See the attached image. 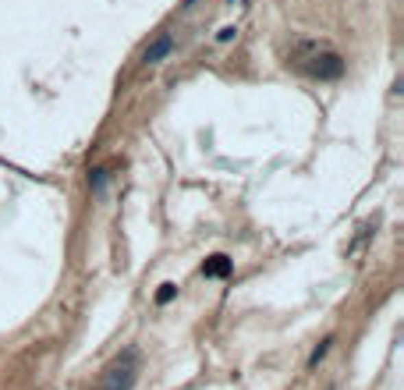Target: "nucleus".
I'll use <instances>...</instances> for the list:
<instances>
[{"label": "nucleus", "mask_w": 404, "mask_h": 390, "mask_svg": "<svg viewBox=\"0 0 404 390\" xmlns=\"http://www.w3.org/2000/svg\"><path fill=\"white\" fill-rule=\"evenodd\" d=\"M302 71H309L319 82H337L344 75V57L337 50L323 47V43H298V60H294Z\"/></svg>", "instance_id": "1"}, {"label": "nucleus", "mask_w": 404, "mask_h": 390, "mask_svg": "<svg viewBox=\"0 0 404 390\" xmlns=\"http://www.w3.org/2000/svg\"><path fill=\"white\" fill-rule=\"evenodd\" d=\"M142 373V352L139 348H124V352L103 369V390H132Z\"/></svg>", "instance_id": "2"}, {"label": "nucleus", "mask_w": 404, "mask_h": 390, "mask_svg": "<svg viewBox=\"0 0 404 390\" xmlns=\"http://www.w3.org/2000/svg\"><path fill=\"white\" fill-rule=\"evenodd\" d=\"M170 53H174V36H170V32H160V36L153 39V43L145 47L142 64H149V68H153V64H163V60H167Z\"/></svg>", "instance_id": "3"}, {"label": "nucleus", "mask_w": 404, "mask_h": 390, "mask_svg": "<svg viewBox=\"0 0 404 390\" xmlns=\"http://www.w3.org/2000/svg\"><path fill=\"white\" fill-rule=\"evenodd\" d=\"M202 273H206V277H227V273H230V259H227V256H209V259L202 263Z\"/></svg>", "instance_id": "4"}, {"label": "nucleus", "mask_w": 404, "mask_h": 390, "mask_svg": "<svg viewBox=\"0 0 404 390\" xmlns=\"http://www.w3.org/2000/svg\"><path fill=\"white\" fill-rule=\"evenodd\" d=\"M330 344H333V337H323L316 348H312V355H309V369H316L319 362H323L326 355H330Z\"/></svg>", "instance_id": "5"}, {"label": "nucleus", "mask_w": 404, "mask_h": 390, "mask_svg": "<svg viewBox=\"0 0 404 390\" xmlns=\"http://www.w3.org/2000/svg\"><path fill=\"white\" fill-rule=\"evenodd\" d=\"M106 178H110V174H106V167H93L89 171V188L93 192H103L106 188Z\"/></svg>", "instance_id": "6"}, {"label": "nucleus", "mask_w": 404, "mask_h": 390, "mask_svg": "<svg viewBox=\"0 0 404 390\" xmlns=\"http://www.w3.org/2000/svg\"><path fill=\"white\" fill-rule=\"evenodd\" d=\"M178 298V284H160V291H156V305H167V302H174Z\"/></svg>", "instance_id": "7"}, {"label": "nucleus", "mask_w": 404, "mask_h": 390, "mask_svg": "<svg viewBox=\"0 0 404 390\" xmlns=\"http://www.w3.org/2000/svg\"><path fill=\"white\" fill-rule=\"evenodd\" d=\"M230 39H238V29H234V25H224V29L217 32V43H230Z\"/></svg>", "instance_id": "8"}, {"label": "nucleus", "mask_w": 404, "mask_h": 390, "mask_svg": "<svg viewBox=\"0 0 404 390\" xmlns=\"http://www.w3.org/2000/svg\"><path fill=\"white\" fill-rule=\"evenodd\" d=\"M199 4V0H185V8H195Z\"/></svg>", "instance_id": "9"}]
</instances>
